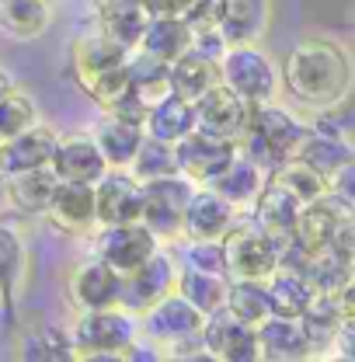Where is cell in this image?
Masks as SVG:
<instances>
[{
	"label": "cell",
	"mask_w": 355,
	"mask_h": 362,
	"mask_svg": "<svg viewBox=\"0 0 355 362\" xmlns=\"http://www.w3.org/2000/svg\"><path fill=\"white\" fill-rule=\"evenodd\" d=\"M300 209H303V202L293 192H286L279 181L268 178L262 185V192H258V199L248 206V220L255 226H262L265 233H272L279 244H286L293 237L296 220H300Z\"/></svg>",
	"instance_id": "obj_21"
},
{
	"label": "cell",
	"mask_w": 355,
	"mask_h": 362,
	"mask_svg": "<svg viewBox=\"0 0 355 362\" xmlns=\"http://www.w3.org/2000/svg\"><path fill=\"white\" fill-rule=\"evenodd\" d=\"M265 181H268L265 168H258L251 157L237 153L220 175L209 181V188H213V192H220L223 199H226L230 206H237L240 213H248V206L258 199V192H262V185H265Z\"/></svg>",
	"instance_id": "obj_26"
},
{
	"label": "cell",
	"mask_w": 355,
	"mask_h": 362,
	"mask_svg": "<svg viewBox=\"0 0 355 362\" xmlns=\"http://www.w3.org/2000/svg\"><path fill=\"white\" fill-rule=\"evenodd\" d=\"M223 307L233 317H240L244 324H262V320L272 314L265 279H230V282H226V300H223Z\"/></svg>",
	"instance_id": "obj_39"
},
{
	"label": "cell",
	"mask_w": 355,
	"mask_h": 362,
	"mask_svg": "<svg viewBox=\"0 0 355 362\" xmlns=\"http://www.w3.org/2000/svg\"><path fill=\"white\" fill-rule=\"evenodd\" d=\"M268 178L279 181L286 192H293L303 206H307V202H313V199H320V195H327V178H324L320 171H313L310 164H303L300 157L282 160L275 171H268Z\"/></svg>",
	"instance_id": "obj_41"
},
{
	"label": "cell",
	"mask_w": 355,
	"mask_h": 362,
	"mask_svg": "<svg viewBox=\"0 0 355 362\" xmlns=\"http://www.w3.org/2000/svg\"><path fill=\"white\" fill-rule=\"evenodd\" d=\"M307 133V122L289 112L286 105L265 101V105H251V119H248V129L237 139L240 143V153L251 157L258 168L275 171L282 160L296 157V146Z\"/></svg>",
	"instance_id": "obj_3"
},
{
	"label": "cell",
	"mask_w": 355,
	"mask_h": 362,
	"mask_svg": "<svg viewBox=\"0 0 355 362\" xmlns=\"http://www.w3.org/2000/svg\"><path fill=\"white\" fill-rule=\"evenodd\" d=\"M91 136H94L101 157L108 160V168H129V160H133V153L139 150L146 129H143V122H133V119H122V115L105 112V119L94 126Z\"/></svg>",
	"instance_id": "obj_25"
},
{
	"label": "cell",
	"mask_w": 355,
	"mask_h": 362,
	"mask_svg": "<svg viewBox=\"0 0 355 362\" xmlns=\"http://www.w3.org/2000/svg\"><path fill=\"white\" fill-rule=\"evenodd\" d=\"M129 88L143 105H153L157 98L171 94V63L143 52V49H129Z\"/></svg>",
	"instance_id": "obj_36"
},
{
	"label": "cell",
	"mask_w": 355,
	"mask_h": 362,
	"mask_svg": "<svg viewBox=\"0 0 355 362\" xmlns=\"http://www.w3.org/2000/svg\"><path fill=\"white\" fill-rule=\"evenodd\" d=\"M213 84H220V59L206 56L202 49L192 45L178 59H171V94L185 98V101H195Z\"/></svg>",
	"instance_id": "obj_27"
},
{
	"label": "cell",
	"mask_w": 355,
	"mask_h": 362,
	"mask_svg": "<svg viewBox=\"0 0 355 362\" xmlns=\"http://www.w3.org/2000/svg\"><path fill=\"white\" fill-rule=\"evenodd\" d=\"M66 300L70 307L81 310H105V307H119L122 300V275L112 269L108 262H101L98 255H91L84 262H77L66 275Z\"/></svg>",
	"instance_id": "obj_10"
},
{
	"label": "cell",
	"mask_w": 355,
	"mask_h": 362,
	"mask_svg": "<svg viewBox=\"0 0 355 362\" xmlns=\"http://www.w3.org/2000/svg\"><path fill=\"white\" fill-rule=\"evenodd\" d=\"M282 94L307 112H338L355 90V59L338 39L307 35L279 66Z\"/></svg>",
	"instance_id": "obj_1"
},
{
	"label": "cell",
	"mask_w": 355,
	"mask_h": 362,
	"mask_svg": "<svg viewBox=\"0 0 355 362\" xmlns=\"http://www.w3.org/2000/svg\"><path fill=\"white\" fill-rule=\"evenodd\" d=\"M268 286V303H272V314L279 317H300L307 310V303L313 300V286L307 282V275L300 269H279L265 279Z\"/></svg>",
	"instance_id": "obj_35"
},
{
	"label": "cell",
	"mask_w": 355,
	"mask_h": 362,
	"mask_svg": "<svg viewBox=\"0 0 355 362\" xmlns=\"http://www.w3.org/2000/svg\"><path fill=\"white\" fill-rule=\"evenodd\" d=\"M226 282L230 275H216V272H199V269H185L178 265V282L175 289L199 310V314H213L220 310L223 300H226Z\"/></svg>",
	"instance_id": "obj_37"
},
{
	"label": "cell",
	"mask_w": 355,
	"mask_h": 362,
	"mask_svg": "<svg viewBox=\"0 0 355 362\" xmlns=\"http://www.w3.org/2000/svg\"><path fill=\"white\" fill-rule=\"evenodd\" d=\"M258 331V356L265 362H303L313 359L307 331L300 324V317H279L268 314L262 324H255Z\"/></svg>",
	"instance_id": "obj_22"
},
{
	"label": "cell",
	"mask_w": 355,
	"mask_h": 362,
	"mask_svg": "<svg viewBox=\"0 0 355 362\" xmlns=\"http://www.w3.org/2000/svg\"><path fill=\"white\" fill-rule=\"evenodd\" d=\"M11 88H14V77H11V74L0 66V98H4V94H7Z\"/></svg>",
	"instance_id": "obj_48"
},
{
	"label": "cell",
	"mask_w": 355,
	"mask_h": 362,
	"mask_svg": "<svg viewBox=\"0 0 355 362\" xmlns=\"http://www.w3.org/2000/svg\"><path fill=\"white\" fill-rule=\"evenodd\" d=\"M0 4H4V0H0Z\"/></svg>",
	"instance_id": "obj_51"
},
{
	"label": "cell",
	"mask_w": 355,
	"mask_h": 362,
	"mask_svg": "<svg viewBox=\"0 0 355 362\" xmlns=\"http://www.w3.org/2000/svg\"><path fill=\"white\" fill-rule=\"evenodd\" d=\"M129 49L94 28L88 35H77L70 45V74L77 88L88 94L101 112H112L122 105L133 88H129Z\"/></svg>",
	"instance_id": "obj_2"
},
{
	"label": "cell",
	"mask_w": 355,
	"mask_h": 362,
	"mask_svg": "<svg viewBox=\"0 0 355 362\" xmlns=\"http://www.w3.org/2000/svg\"><path fill=\"white\" fill-rule=\"evenodd\" d=\"M300 272L307 275L313 293H342V286L352 279L355 272V258L334 251V247H320V251L307 255V262H303Z\"/></svg>",
	"instance_id": "obj_38"
},
{
	"label": "cell",
	"mask_w": 355,
	"mask_h": 362,
	"mask_svg": "<svg viewBox=\"0 0 355 362\" xmlns=\"http://www.w3.org/2000/svg\"><path fill=\"white\" fill-rule=\"evenodd\" d=\"M352 213H355V202H352Z\"/></svg>",
	"instance_id": "obj_50"
},
{
	"label": "cell",
	"mask_w": 355,
	"mask_h": 362,
	"mask_svg": "<svg viewBox=\"0 0 355 362\" xmlns=\"http://www.w3.org/2000/svg\"><path fill=\"white\" fill-rule=\"evenodd\" d=\"M192 108H195V129L223 136V139H240L251 119V105L226 84H213L202 98L192 101Z\"/></svg>",
	"instance_id": "obj_15"
},
{
	"label": "cell",
	"mask_w": 355,
	"mask_h": 362,
	"mask_svg": "<svg viewBox=\"0 0 355 362\" xmlns=\"http://www.w3.org/2000/svg\"><path fill=\"white\" fill-rule=\"evenodd\" d=\"M49 168L56 171L59 181H88V185H94L108 171V160L101 157V150H98L91 133H66L56 139Z\"/></svg>",
	"instance_id": "obj_20"
},
{
	"label": "cell",
	"mask_w": 355,
	"mask_h": 362,
	"mask_svg": "<svg viewBox=\"0 0 355 362\" xmlns=\"http://www.w3.org/2000/svg\"><path fill=\"white\" fill-rule=\"evenodd\" d=\"M220 84L240 94L248 105H265L282 94L279 63L268 56L258 42L251 45H226L220 56Z\"/></svg>",
	"instance_id": "obj_5"
},
{
	"label": "cell",
	"mask_w": 355,
	"mask_h": 362,
	"mask_svg": "<svg viewBox=\"0 0 355 362\" xmlns=\"http://www.w3.org/2000/svg\"><path fill=\"white\" fill-rule=\"evenodd\" d=\"M178 265L199 272H216L226 275V255H223V237L220 240H185V247L178 251Z\"/></svg>",
	"instance_id": "obj_43"
},
{
	"label": "cell",
	"mask_w": 355,
	"mask_h": 362,
	"mask_svg": "<svg viewBox=\"0 0 355 362\" xmlns=\"http://www.w3.org/2000/svg\"><path fill=\"white\" fill-rule=\"evenodd\" d=\"M25 279H28V247L14 226L0 220V303H4L7 317L14 314V303H18Z\"/></svg>",
	"instance_id": "obj_28"
},
{
	"label": "cell",
	"mask_w": 355,
	"mask_h": 362,
	"mask_svg": "<svg viewBox=\"0 0 355 362\" xmlns=\"http://www.w3.org/2000/svg\"><path fill=\"white\" fill-rule=\"evenodd\" d=\"M272 25V0H216V32L226 45L262 42Z\"/></svg>",
	"instance_id": "obj_19"
},
{
	"label": "cell",
	"mask_w": 355,
	"mask_h": 362,
	"mask_svg": "<svg viewBox=\"0 0 355 362\" xmlns=\"http://www.w3.org/2000/svg\"><path fill=\"white\" fill-rule=\"evenodd\" d=\"M342 320H345V314H342L338 293H313L307 310L300 314V324H303V331H307L313 359H327V356H331V341H334Z\"/></svg>",
	"instance_id": "obj_29"
},
{
	"label": "cell",
	"mask_w": 355,
	"mask_h": 362,
	"mask_svg": "<svg viewBox=\"0 0 355 362\" xmlns=\"http://www.w3.org/2000/svg\"><path fill=\"white\" fill-rule=\"evenodd\" d=\"M199 327H202V314L178 289H171L164 300H157L150 310L139 314V334L153 338L161 349L175 345L178 338H185V334H195Z\"/></svg>",
	"instance_id": "obj_18"
},
{
	"label": "cell",
	"mask_w": 355,
	"mask_h": 362,
	"mask_svg": "<svg viewBox=\"0 0 355 362\" xmlns=\"http://www.w3.org/2000/svg\"><path fill=\"white\" fill-rule=\"evenodd\" d=\"M150 14L143 7V0H108V4H98V28L105 35H112L115 42H122L126 49L139 45V35L146 28Z\"/></svg>",
	"instance_id": "obj_34"
},
{
	"label": "cell",
	"mask_w": 355,
	"mask_h": 362,
	"mask_svg": "<svg viewBox=\"0 0 355 362\" xmlns=\"http://www.w3.org/2000/svg\"><path fill=\"white\" fill-rule=\"evenodd\" d=\"M139 334V317L126 307L105 310H81L70 324L74 356L84 362H112L122 359V349Z\"/></svg>",
	"instance_id": "obj_4"
},
{
	"label": "cell",
	"mask_w": 355,
	"mask_h": 362,
	"mask_svg": "<svg viewBox=\"0 0 355 362\" xmlns=\"http://www.w3.org/2000/svg\"><path fill=\"white\" fill-rule=\"evenodd\" d=\"M192 181L185 175H164V178L143 181V202H139V223L153 230L161 244L181 240V216L192 195Z\"/></svg>",
	"instance_id": "obj_7"
},
{
	"label": "cell",
	"mask_w": 355,
	"mask_h": 362,
	"mask_svg": "<svg viewBox=\"0 0 355 362\" xmlns=\"http://www.w3.org/2000/svg\"><path fill=\"white\" fill-rule=\"evenodd\" d=\"M143 7H146V14H185L188 7H192V0H143Z\"/></svg>",
	"instance_id": "obj_47"
},
{
	"label": "cell",
	"mask_w": 355,
	"mask_h": 362,
	"mask_svg": "<svg viewBox=\"0 0 355 362\" xmlns=\"http://www.w3.org/2000/svg\"><path fill=\"white\" fill-rule=\"evenodd\" d=\"M139 202H143V181H136L126 168H108L101 178L94 181L98 226L139 220Z\"/></svg>",
	"instance_id": "obj_17"
},
{
	"label": "cell",
	"mask_w": 355,
	"mask_h": 362,
	"mask_svg": "<svg viewBox=\"0 0 355 362\" xmlns=\"http://www.w3.org/2000/svg\"><path fill=\"white\" fill-rule=\"evenodd\" d=\"M45 216L63 233H74V237L94 233V226H98L94 185H88V181H56L52 199L45 206Z\"/></svg>",
	"instance_id": "obj_16"
},
{
	"label": "cell",
	"mask_w": 355,
	"mask_h": 362,
	"mask_svg": "<svg viewBox=\"0 0 355 362\" xmlns=\"http://www.w3.org/2000/svg\"><path fill=\"white\" fill-rule=\"evenodd\" d=\"M327 192H331L334 199H342L345 206L355 202V157H349V160L327 178Z\"/></svg>",
	"instance_id": "obj_45"
},
{
	"label": "cell",
	"mask_w": 355,
	"mask_h": 362,
	"mask_svg": "<svg viewBox=\"0 0 355 362\" xmlns=\"http://www.w3.org/2000/svg\"><path fill=\"white\" fill-rule=\"evenodd\" d=\"M192 39H195V32L188 28L185 18H178V14H150V21H146L136 49H143V52L171 63L185 49H192Z\"/></svg>",
	"instance_id": "obj_31"
},
{
	"label": "cell",
	"mask_w": 355,
	"mask_h": 362,
	"mask_svg": "<svg viewBox=\"0 0 355 362\" xmlns=\"http://www.w3.org/2000/svg\"><path fill=\"white\" fill-rule=\"evenodd\" d=\"M161 247V237L153 230L133 220V223H108V226H94V251L101 262H108L119 275L139 269L153 251Z\"/></svg>",
	"instance_id": "obj_9"
},
{
	"label": "cell",
	"mask_w": 355,
	"mask_h": 362,
	"mask_svg": "<svg viewBox=\"0 0 355 362\" xmlns=\"http://www.w3.org/2000/svg\"><path fill=\"white\" fill-rule=\"evenodd\" d=\"M240 220V209L230 206L209 185H195L181 216V240H220Z\"/></svg>",
	"instance_id": "obj_14"
},
{
	"label": "cell",
	"mask_w": 355,
	"mask_h": 362,
	"mask_svg": "<svg viewBox=\"0 0 355 362\" xmlns=\"http://www.w3.org/2000/svg\"><path fill=\"white\" fill-rule=\"evenodd\" d=\"M327 359H342V362H355V320H342L334 341H331V356Z\"/></svg>",
	"instance_id": "obj_46"
},
{
	"label": "cell",
	"mask_w": 355,
	"mask_h": 362,
	"mask_svg": "<svg viewBox=\"0 0 355 362\" xmlns=\"http://www.w3.org/2000/svg\"><path fill=\"white\" fill-rule=\"evenodd\" d=\"M56 171L52 168H32V171H18V175H4V195L7 206L21 216H45V206L52 199L56 188Z\"/></svg>",
	"instance_id": "obj_24"
},
{
	"label": "cell",
	"mask_w": 355,
	"mask_h": 362,
	"mask_svg": "<svg viewBox=\"0 0 355 362\" xmlns=\"http://www.w3.org/2000/svg\"><path fill=\"white\" fill-rule=\"evenodd\" d=\"M35 122H42L35 98L14 84V88L0 98V139H11V136L25 133V129H32Z\"/></svg>",
	"instance_id": "obj_42"
},
{
	"label": "cell",
	"mask_w": 355,
	"mask_h": 362,
	"mask_svg": "<svg viewBox=\"0 0 355 362\" xmlns=\"http://www.w3.org/2000/svg\"><path fill=\"white\" fill-rule=\"evenodd\" d=\"M296 157L303 164H310L313 171H320L324 178H331L349 157H355V143L349 139L345 126L334 122V112H317V119L307 122V133L296 146Z\"/></svg>",
	"instance_id": "obj_12"
},
{
	"label": "cell",
	"mask_w": 355,
	"mask_h": 362,
	"mask_svg": "<svg viewBox=\"0 0 355 362\" xmlns=\"http://www.w3.org/2000/svg\"><path fill=\"white\" fill-rule=\"evenodd\" d=\"M279 251H282V244L262 226H255L248 216H240L223 237L230 279H268L279 269Z\"/></svg>",
	"instance_id": "obj_6"
},
{
	"label": "cell",
	"mask_w": 355,
	"mask_h": 362,
	"mask_svg": "<svg viewBox=\"0 0 355 362\" xmlns=\"http://www.w3.org/2000/svg\"><path fill=\"white\" fill-rule=\"evenodd\" d=\"M164 359H178V362H213V356H209V349H206L202 334L195 331V334H185V338H178L175 345H168V349H164Z\"/></svg>",
	"instance_id": "obj_44"
},
{
	"label": "cell",
	"mask_w": 355,
	"mask_h": 362,
	"mask_svg": "<svg viewBox=\"0 0 355 362\" xmlns=\"http://www.w3.org/2000/svg\"><path fill=\"white\" fill-rule=\"evenodd\" d=\"M59 133L45 122H35L32 129L0 139V175H18V171H32V168H49L52 150H56Z\"/></svg>",
	"instance_id": "obj_23"
},
{
	"label": "cell",
	"mask_w": 355,
	"mask_h": 362,
	"mask_svg": "<svg viewBox=\"0 0 355 362\" xmlns=\"http://www.w3.org/2000/svg\"><path fill=\"white\" fill-rule=\"evenodd\" d=\"M52 25V0H4L0 32L14 42H35Z\"/></svg>",
	"instance_id": "obj_30"
},
{
	"label": "cell",
	"mask_w": 355,
	"mask_h": 362,
	"mask_svg": "<svg viewBox=\"0 0 355 362\" xmlns=\"http://www.w3.org/2000/svg\"><path fill=\"white\" fill-rule=\"evenodd\" d=\"M0 206H7V195H4V175H0Z\"/></svg>",
	"instance_id": "obj_49"
},
{
	"label": "cell",
	"mask_w": 355,
	"mask_h": 362,
	"mask_svg": "<svg viewBox=\"0 0 355 362\" xmlns=\"http://www.w3.org/2000/svg\"><path fill=\"white\" fill-rule=\"evenodd\" d=\"M143 129L146 136H157L164 143H178L195 129V108H192V101H185L178 94H164L153 105H146Z\"/></svg>",
	"instance_id": "obj_32"
},
{
	"label": "cell",
	"mask_w": 355,
	"mask_h": 362,
	"mask_svg": "<svg viewBox=\"0 0 355 362\" xmlns=\"http://www.w3.org/2000/svg\"><path fill=\"white\" fill-rule=\"evenodd\" d=\"M199 334H202L213 362H262L255 324H244L240 317H233L226 307L202 317Z\"/></svg>",
	"instance_id": "obj_13"
},
{
	"label": "cell",
	"mask_w": 355,
	"mask_h": 362,
	"mask_svg": "<svg viewBox=\"0 0 355 362\" xmlns=\"http://www.w3.org/2000/svg\"><path fill=\"white\" fill-rule=\"evenodd\" d=\"M175 153H178V175H185L192 185H209L240 153V143L202 133V129H192L185 139L175 143Z\"/></svg>",
	"instance_id": "obj_11"
},
{
	"label": "cell",
	"mask_w": 355,
	"mask_h": 362,
	"mask_svg": "<svg viewBox=\"0 0 355 362\" xmlns=\"http://www.w3.org/2000/svg\"><path fill=\"white\" fill-rule=\"evenodd\" d=\"M18 359L25 362H74V341H70V327L59 324H32L25 327L21 341H18Z\"/></svg>",
	"instance_id": "obj_33"
},
{
	"label": "cell",
	"mask_w": 355,
	"mask_h": 362,
	"mask_svg": "<svg viewBox=\"0 0 355 362\" xmlns=\"http://www.w3.org/2000/svg\"><path fill=\"white\" fill-rule=\"evenodd\" d=\"M126 171L136 181H153V178H164V175H175L178 171L175 143H164L157 136H143V143H139V150L133 153Z\"/></svg>",
	"instance_id": "obj_40"
},
{
	"label": "cell",
	"mask_w": 355,
	"mask_h": 362,
	"mask_svg": "<svg viewBox=\"0 0 355 362\" xmlns=\"http://www.w3.org/2000/svg\"><path fill=\"white\" fill-rule=\"evenodd\" d=\"M178 282V255L168 251L164 244L139 265V269L122 275V300L119 307H126L129 314H143L150 310L157 300H164Z\"/></svg>",
	"instance_id": "obj_8"
}]
</instances>
